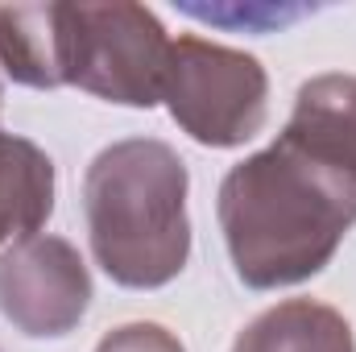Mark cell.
Instances as JSON below:
<instances>
[{
	"label": "cell",
	"instance_id": "1",
	"mask_svg": "<svg viewBox=\"0 0 356 352\" xmlns=\"http://www.w3.org/2000/svg\"><path fill=\"white\" fill-rule=\"evenodd\" d=\"M356 224V162L298 133L236 162L220 182L232 269L253 290L315 278Z\"/></svg>",
	"mask_w": 356,
	"mask_h": 352
},
{
	"label": "cell",
	"instance_id": "2",
	"mask_svg": "<svg viewBox=\"0 0 356 352\" xmlns=\"http://www.w3.org/2000/svg\"><path fill=\"white\" fill-rule=\"evenodd\" d=\"M83 216L99 269L133 290L166 286L191 257L186 166L166 141L129 137L95 154Z\"/></svg>",
	"mask_w": 356,
	"mask_h": 352
},
{
	"label": "cell",
	"instance_id": "3",
	"mask_svg": "<svg viewBox=\"0 0 356 352\" xmlns=\"http://www.w3.org/2000/svg\"><path fill=\"white\" fill-rule=\"evenodd\" d=\"M170 38L141 4H67V83L108 104L162 99Z\"/></svg>",
	"mask_w": 356,
	"mask_h": 352
},
{
	"label": "cell",
	"instance_id": "4",
	"mask_svg": "<svg viewBox=\"0 0 356 352\" xmlns=\"http://www.w3.org/2000/svg\"><path fill=\"white\" fill-rule=\"evenodd\" d=\"M162 99L170 104L182 133H191L199 145L232 150L261 133L269 79L253 54L203 38H178L170 42Z\"/></svg>",
	"mask_w": 356,
	"mask_h": 352
},
{
	"label": "cell",
	"instance_id": "5",
	"mask_svg": "<svg viewBox=\"0 0 356 352\" xmlns=\"http://www.w3.org/2000/svg\"><path fill=\"white\" fill-rule=\"evenodd\" d=\"M91 303V273L63 237H29L0 253V311L21 336H67Z\"/></svg>",
	"mask_w": 356,
	"mask_h": 352
},
{
	"label": "cell",
	"instance_id": "6",
	"mask_svg": "<svg viewBox=\"0 0 356 352\" xmlns=\"http://www.w3.org/2000/svg\"><path fill=\"white\" fill-rule=\"evenodd\" d=\"M0 63L25 88H63L67 4H0Z\"/></svg>",
	"mask_w": 356,
	"mask_h": 352
},
{
	"label": "cell",
	"instance_id": "7",
	"mask_svg": "<svg viewBox=\"0 0 356 352\" xmlns=\"http://www.w3.org/2000/svg\"><path fill=\"white\" fill-rule=\"evenodd\" d=\"M54 211V162L25 137L0 129V249L38 237Z\"/></svg>",
	"mask_w": 356,
	"mask_h": 352
},
{
	"label": "cell",
	"instance_id": "8",
	"mask_svg": "<svg viewBox=\"0 0 356 352\" xmlns=\"http://www.w3.org/2000/svg\"><path fill=\"white\" fill-rule=\"evenodd\" d=\"M232 352H356L353 323L315 298H290L261 311L241 336Z\"/></svg>",
	"mask_w": 356,
	"mask_h": 352
},
{
	"label": "cell",
	"instance_id": "9",
	"mask_svg": "<svg viewBox=\"0 0 356 352\" xmlns=\"http://www.w3.org/2000/svg\"><path fill=\"white\" fill-rule=\"evenodd\" d=\"M286 133H298L332 154L356 162V79L353 75H319L298 88Z\"/></svg>",
	"mask_w": 356,
	"mask_h": 352
},
{
	"label": "cell",
	"instance_id": "10",
	"mask_svg": "<svg viewBox=\"0 0 356 352\" xmlns=\"http://www.w3.org/2000/svg\"><path fill=\"white\" fill-rule=\"evenodd\" d=\"M95 352H186V349L162 323H124V328L108 332L95 344Z\"/></svg>",
	"mask_w": 356,
	"mask_h": 352
},
{
	"label": "cell",
	"instance_id": "11",
	"mask_svg": "<svg viewBox=\"0 0 356 352\" xmlns=\"http://www.w3.org/2000/svg\"><path fill=\"white\" fill-rule=\"evenodd\" d=\"M203 21H245V25H257V21H294L302 8H245V13H220V8H186Z\"/></svg>",
	"mask_w": 356,
	"mask_h": 352
}]
</instances>
